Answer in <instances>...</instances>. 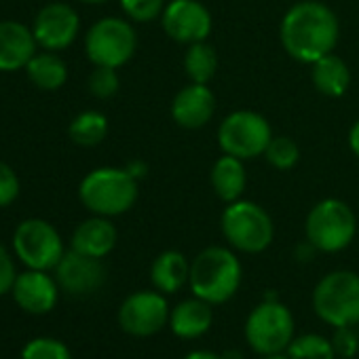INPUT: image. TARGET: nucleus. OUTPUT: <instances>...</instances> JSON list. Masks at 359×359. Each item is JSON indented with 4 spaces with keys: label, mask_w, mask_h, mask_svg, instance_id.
Instances as JSON below:
<instances>
[{
    "label": "nucleus",
    "mask_w": 359,
    "mask_h": 359,
    "mask_svg": "<svg viewBox=\"0 0 359 359\" xmlns=\"http://www.w3.org/2000/svg\"><path fill=\"white\" fill-rule=\"evenodd\" d=\"M279 41L298 64H313L334 53L340 41V20L321 0H298L281 18Z\"/></svg>",
    "instance_id": "1"
},
{
    "label": "nucleus",
    "mask_w": 359,
    "mask_h": 359,
    "mask_svg": "<svg viewBox=\"0 0 359 359\" xmlns=\"http://www.w3.org/2000/svg\"><path fill=\"white\" fill-rule=\"evenodd\" d=\"M241 279L243 269L233 248L210 245L191 262V292L210 304L229 302L237 294Z\"/></svg>",
    "instance_id": "2"
},
{
    "label": "nucleus",
    "mask_w": 359,
    "mask_h": 359,
    "mask_svg": "<svg viewBox=\"0 0 359 359\" xmlns=\"http://www.w3.org/2000/svg\"><path fill=\"white\" fill-rule=\"evenodd\" d=\"M140 197L137 177L123 167H97L79 187V199L93 216L114 218L127 214Z\"/></svg>",
    "instance_id": "3"
},
{
    "label": "nucleus",
    "mask_w": 359,
    "mask_h": 359,
    "mask_svg": "<svg viewBox=\"0 0 359 359\" xmlns=\"http://www.w3.org/2000/svg\"><path fill=\"white\" fill-rule=\"evenodd\" d=\"M220 231L226 243L241 254H262L275 239V222L271 214L248 199L226 203L220 216Z\"/></svg>",
    "instance_id": "4"
},
{
    "label": "nucleus",
    "mask_w": 359,
    "mask_h": 359,
    "mask_svg": "<svg viewBox=\"0 0 359 359\" xmlns=\"http://www.w3.org/2000/svg\"><path fill=\"white\" fill-rule=\"evenodd\" d=\"M304 235L313 250L338 254L357 237V216L348 203L336 197L317 201L304 220Z\"/></svg>",
    "instance_id": "5"
},
{
    "label": "nucleus",
    "mask_w": 359,
    "mask_h": 359,
    "mask_svg": "<svg viewBox=\"0 0 359 359\" xmlns=\"http://www.w3.org/2000/svg\"><path fill=\"white\" fill-rule=\"evenodd\" d=\"M315 315L332 327L359 325V275L332 271L313 290Z\"/></svg>",
    "instance_id": "6"
},
{
    "label": "nucleus",
    "mask_w": 359,
    "mask_h": 359,
    "mask_svg": "<svg viewBox=\"0 0 359 359\" xmlns=\"http://www.w3.org/2000/svg\"><path fill=\"white\" fill-rule=\"evenodd\" d=\"M294 315L292 311L269 298L252 309L245 319V340L250 348L258 355H275L285 353L290 342L294 340Z\"/></svg>",
    "instance_id": "7"
},
{
    "label": "nucleus",
    "mask_w": 359,
    "mask_h": 359,
    "mask_svg": "<svg viewBox=\"0 0 359 359\" xmlns=\"http://www.w3.org/2000/svg\"><path fill=\"white\" fill-rule=\"evenodd\" d=\"M137 51L133 22L123 18H104L95 22L85 36V53L93 66L123 68Z\"/></svg>",
    "instance_id": "8"
},
{
    "label": "nucleus",
    "mask_w": 359,
    "mask_h": 359,
    "mask_svg": "<svg viewBox=\"0 0 359 359\" xmlns=\"http://www.w3.org/2000/svg\"><path fill=\"white\" fill-rule=\"evenodd\" d=\"M273 140V127L256 110H233L218 125V146L241 161L262 156Z\"/></svg>",
    "instance_id": "9"
},
{
    "label": "nucleus",
    "mask_w": 359,
    "mask_h": 359,
    "mask_svg": "<svg viewBox=\"0 0 359 359\" xmlns=\"http://www.w3.org/2000/svg\"><path fill=\"white\" fill-rule=\"evenodd\" d=\"M13 250L28 269H36V271L55 269L62 256L66 254L62 237L55 231V226L41 218L24 220L15 229Z\"/></svg>",
    "instance_id": "10"
},
{
    "label": "nucleus",
    "mask_w": 359,
    "mask_h": 359,
    "mask_svg": "<svg viewBox=\"0 0 359 359\" xmlns=\"http://www.w3.org/2000/svg\"><path fill=\"white\" fill-rule=\"evenodd\" d=\"M158 22L165 36L180 45L208 41L214 30L212 11L201 0H167Z\"/></svg>",
    "instance_id": "11"
},
{
    "label": "nucleus",
    "mask_w": 359,
    "mask_h": 359,
    "mask_svg": "<svg viewBox=\"0 0 359 359\" xmlns=\"http://www.w3.org/2000/svg\"><path fill=\"white\" fill-rule=\"evenodd\" d=\"M169 302L158 290H142L127 296L118 309L121 327L137 338L154 336L169 323Z\"/></svg>",
    "instance_id": "12"
},
{
    "label": "nucleus",
    "mask_w": 359,
    "mask_h": 359,
    "mask_svg": "<svg viewBox=\"0 0 359 359\" xmlns=\"http://www.w3.org/2000/svg\"><path fill=\"white\" fill-rule=\"evenodd\" d=\"M32 32L39 47L45 51H62L76 41L81 32V18L74 7L66 3H51L36 13Z\"/></svg>",
    "instance_id": "13"
},
{
    "label": "nucleus",
    "mask_w": 359,
    "mask_h": 359,
    "mask_svg": "<svg viewBox=\"0 0 359 359\" xmlns=\"http://www.w3.org/2000/svg\"><path fill=\"white\" fill-rule=\"evenodd\" d=\"M218 102L210 85L189 83L180 89L171 100V118L177 127L195 131L205 127L216 114Z\"/></svg>",
    "instance_id": "14"
},
{
    "label": "nucleus",
    "mask_w": 359,
    "mask_h": 359,
    "mask_svg": "<svg viewBox=\"0 0 359 359\" xmlns=\"http://www.w3.org/2000/svg\"><path fill=\"white\" fill-rule=\"evenodd\" d=\"M55 275H57V283L66 292L79 296L95 292L106 279V271L100 258L85 256L74 250L62 256V260L55 266Z\"/></svg>",
    "instance_id": "15"
},
{
    "label": "nucleus",
    "mask_w": 359,
    "mask_h": 359,
    "mask_svg": "<svg viewBox=\"0 0 359 359\" xmlns=\"http://www.w3.org/2000/svg\"><path fill=\"white\" fill-rule=\"evenodd\" d=\"M36 39L32 28L22 22H0V72H18L36 55Z\"/></svg>",
    "instance_id": "16"
},
{
    "label": "nucleus",
    "mask_w": 359,
    "mask_h": 359,
    "mask_svg": "<svg viewBox=\"0 0 359 359\" xmlns=\"http://www.w3.org/2000/svg\"><path fill=\"white\" fill-rule=\"evenodd\" d=\"M11 292L15 302L32 315H45L57 302V283L45 271L36 269L18 275Z\"/></svg>",
    "instance_id": "17"
},
{
    "label": "nucleus",
    "mask_w": 359,
    "mask_h": 359,
    "mask_svg": "<svg viewBox=\"0 0 359 359\" xmlns=\"http://www.w3.org/2000/svg\"><path fill=\"white\" fill-rule=\"evenodd\" d=\"M214 304L193 296L187 298L182 302H177L171 313H169V327L171 332L182 338V340H195L201 338L203 334L210 332L212 323H214Z\"/></svg>",
    "instance_id": "18"
},
{
    "label": "nucleus",
    "mask_w": 359,
    "mask_h": 359,
    "mask_svg": "<svg viewBox=\"0 0 359 359\" xmlns=\"http://www.w3.org/2000/svg\"><path fill=\"white\" fill-rule=\"evenodd\" d=\"M118 233L116 226L110 222V218L93 216L76 226L72 233V250L91 258H104L108 256L116 245Z\"/></svg>",
    "instance_id": "19"
},
{
    "label": "nucleus",
    "mask_w": 359,
    "mask_h": 359,
    "mask_svg": "<svg viewBox=\"0 0 359 359\" xmlns=\"http://www.w3.org/2000/svg\"><path fill=\"white\" fill-rule=\"evenodd\" d=\"M245 161L224 154L218 156L210 169V184L214 195L222 203H233L237 199H243V193L248 189V171H245Z\"/></svg>",
    "instance_id": "20"
},
{
    "label": "nucleus",
    "mask_w": 359,
    "mask_h": 359,
    "mask_svg": "<svg viewBox=\"0 0 359 359\" xmlns=\"http://www.w3.org/2000/svg\"><path fill=\"white\" fill-rule=\"evenodd\" d=\"M191 279V262L177 250L161 252L150 264V281L161 294H175Z\"/></svg>",
    "instance_id": "21"
},
{
    "label": "nucleus",
    "mask_w": 359,
    "mask_h": 359,
    "mask_svg": "<svg viewBox=\"0 0 359 359\" xmlns=\"http://www.w3.org/2000/svg\"><path fill=\"white\" fill-rule=\"evenodd\" d=\"M311 83L323 97H342L351 87V70L340 55L327 53L311 64Z\"/></svg>",
    "instance_id": "22"
},
{
    "label": "nucleus",
    "mask_w": 359,
    "mask_h": 359,
    "mask_svg": "<svg viewBox=\"0 0 359 359\" xmlns=\"http://www.w3.org/2000/svg\"><path fill=\"white\" fill-rule=\"evenodd\" d=\"M218 66H220V57L214 45H210L208 41L187 45L182 68H184V74L189 76V83L210 85V81L218 72Z\"/></svg>",
    "instance_id": "23"
},
{
    "label": "nucleus",
    "mask_w": 359,
    "mask_h": 359,
    "mask_svg": "<svg viewBox=\"0 0 359 359\" xmlns=\"http://www.w3.org/2000/svg\"><path fill=\"white\" fill-rule=\"evenodd\" d=\"M26 72H28L30 81L39 89H43V91H57L68 81V66L53 51H49V53H36L28 62Z\"/></svg>",
    "instance_id": "24"
},
{
    "label": "nucleus",
    "mask_w": 359,
    "mask_h": 359,
    "mask_svg": "<svg viewBox=\"0 0 359 359\" xmlns=\"http://www.w3.org/2000/svg\"><path fill=\"white\" fill-rule=\"evenodd\" d=\"M68 135L79 146H85V148L97 146L108 135V118L106 114L97 110H85L72 118L68 127Z\"/></svg>",
    "instance_id": "25"
},
{
    "label": "nucleus",
    "mask_w": 359,
    "mask_h": 359,
    "mask_svg": "<svg viewBox=\"0 0 359 359\" xmlns=\"http://www.w3.org/2000/svg\"><path fill=\"white\" fill-rule=\"evenodd\" d=\"M290 359H336L332 340L321 334H300L287 346Z\"/></svg>",
    "instance_id": "26"
},
{
    "label": "nucleus",
    "mask_w": 359,
    "mask_h": 359,
    "mask_svg": "<svg viewBox=\"0 0 359 359\" xmlns=\"http://www.w3.org/2000/svg\"><path fill=\"white\" fill-rule=\"evenodd\" d=\"M262 156L277 171H290L300 161V148L287 135H273V140L269 142V146H266Z\"/></svg>",
    "instance_id": "27"
},
{
    "label": "nucleus",
    "mask_w": 359,
    "mask_h": 359,
    "mask_svg": "<svg viewBox=\"0 0 359 359\" xmlns=\"http://www.w3.org/2000/svg\"><path fill=\"white\" fill-rule=\"evenodd\" d=\"M125 18L133 24H150L161 20L167 0H118Z\"/></svg>",
    "instance_id": "28"
},
{
    "label": "nucleus",
    "mask_w": 359,
    "mask_h": 359,
    "mask_svg": "<svg viewBox=\"0 0 359 359\" xmlns=\"http://www.w3.org/2000/svg\"><path fill=\"white\" fill-rule=\"evenodd\" d=\"M89 93L97 100H108L118 93L121 89V79L116 68H106V66H95L93 72L89 74Z\"/></svg>",
    "instance_id": "29"
},
{
    "label": "nucleus",
    "mask_w": 359,
    "mask_h": 359,
    "mask_svg": "<svg viewBox=\"0 0 359 359\" xmlns=\"http://www.w3.org/2000/svg\"><path fill=\"white\" fill-rule=\"evenodd\" d=\"M22 359H72V355L68 346L55 338H34L24 346Z\"/></svg>",
    "instance_id": "30"
},
{
    "label": "nucleus",
    "mask_w": 359,
    "mask_h": 359,
    "mask_svg": "<svg viewBox=\"0 0 359 359\" xmlns=\"http://www.w3.org/2000/svg\"><path fill=\"white\" fill-rule=\"evenodd\" d=\"M330 340L336 351V359H353L359 351V332H355V327H334V336Z\"/></svg>",
    "instance_id": "31"
},
{
    "label": "nucleus",
    "mask_w": 359,
    "mask_h": 359,
    "mask_svg": "<svg viewBox=\"0 0 359 359\" xmlns=\"http://www.w3.org/2000/svg\"><path fill=\"white\" fill-rule=\"evenodd\" d=\"M20 195V180L11 165L0 161V208L11 205Z\"/></svg>",
    "instance_id": "32"
},
{
    "label": "nucleus",
    "mask_w": 359,
    "mask_h": 359,
    "mask_svg": "<svg viewBox=\"0 0 359 359\" xmlns=\"http://www.w3.org/2000/svg\"><path fill=\"white\" fill-rule=\"evenodd\" d=\"M15 266H13V260L7 252V248L0 243V296H5L7 292L13 290V283H15Z\"/></svg>",
    "instance_id": "33"
},
{
    "label": "nucleus",
    "mask_w": 359,
    "mask_h": 359,
    "mask_svg": "<svg viewBox=\"0 0 359 359\" xmlns=\"http://www.w3.org/2000/svg\"><path fill=\"white\" fill-rule=\"evenodd\" d=\"M348 148H351V152L359 158V118L351 125V129H348Z\"/></svg>",
    "instance_id": "34"
},
{
    "label": "nucleus",
    "mask_w": 359,
    "mask_h": 359,
    "mask_svg": "<svg viewBox=\"0 0 359 359\" xmlns=\"http://www.w3.org/2000/svg\"><path fill=\"white\" fill-rule=\"evenodd\" d=\"M182 359H224V357L214 351H193V353L184 355Z\"/></svg>",
    "instance_id": "35"
},
{
    "label": "nucleus",
    "mask_w": 359,
    "mask_h": 359,
    "mask_svg": "<svg viewBox=\"0 0 359 359\" xmlns=\"http://www.w3.org/2000/svg\"><path fill=\"white\" fill-rule=\"evenodd\" d=\"M262 359H290L287 353H275V355H264Z\"/></svg>",
    "instance_id": "36"
},
{
    "label": "nucleus",
    "mask_w": 359,
    "mask_h": 359,
    "mask_svg": "<svg viewBox=\"0 0 359 359\" xmlns=\"http://www.w3.org/2000/svg\"><path fill=\"white\" fill-rule=\"evenodd\" d=\"M79 3H85V5H104L108 0H79Z\"/></svg>",
    "instance_id": "37"
}]
</instances>
